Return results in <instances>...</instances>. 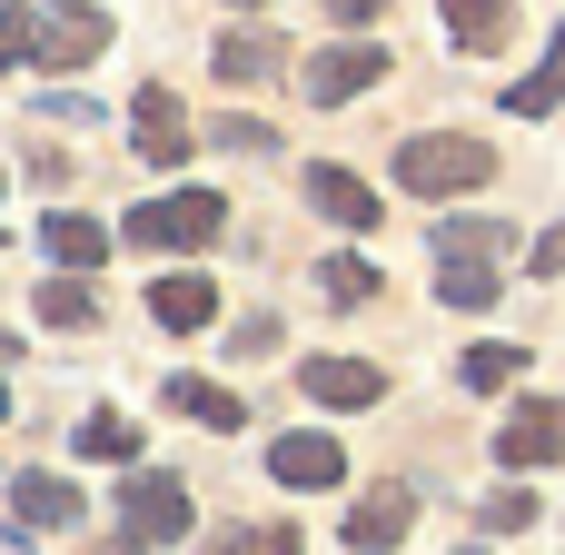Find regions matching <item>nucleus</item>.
I'll return each mask as SVG.
<instances>
[{
    "instance_id": "f257e3e1",
    "label": "nucleus",
    "mask_w": 565,
    "mask_h": 555,
    "mask_svg": "<svg viewBox=\"0 0 565 555\" xmlns=\"http://www.w3.org/2000/svg\"><path fill=\"white\" fill-rule=\"evenodd\" d=\"M487 179H497V149L477 129H417V139H397V189L407 199H467Z\"/></svg>"
},
{
    "instance_id": "7ed1b4c3",
    "label": "nucleus",
    "mask_w": 565,
    "mask_h": 555,
    "mask_svg": "<svg viewBox=\"0 0 565 555\" xmlns=\"http://www.w3.org/2000/svg\"><path fill=\"white\" fill-rule=\"evenodd\" d=\"M109 50V10L89 0H30V70H89Z\"/></svg>"
},
{
    "instance_id": "c85d7f7f",
    "label": "nucleus",
    "mask_w": 565,
    "mask_h": 555,
    "mask_svg": "<svg viewBox=\"0 0 565 555\" xmlns=\"http://www.w3.org/2000/svg\"><path fill=\"white\" fill-rule=\"evenodd\" d=\"M387 10H397V0H328V20H338V30H367V20H387Z\"/></svg>"
},
{
    "instance_id": "c756f323",
    "label": "nucleus",
    "mask_w": 565,
    "mask_h": 555,
    "mask_svg": "<svg viewBox=\"0 0 565 555\" xmlns=\"http://www.w3.org/2000/svg\"><path fill=\"white\" fill-rule=\"evenodd\" d=\"M526 258H536V278H565V228H546V238H536Z\"/></svg>"
},
{
    "instance_id": "423d86ee",
    "label": "nucleus",
    "mask_w": 565,
    "mask_h": 555,
    "mask_svg": "<svg viewBox=\"0 0 565 555\" xmlns=\"http://www.w3.org/2000/svg\"><path fill=\"white\" fill-rule=\"evenodd\" d=\"M387 79V50L377 40H338V50H318L308 70H298V89L318 99V109H338V99H358V89H377Z\"/></svg>"
},
{
    "instance_id": "39448f33",
    "label": "nucleus",
    "mask_w": 565,
    "mask_h": 555,
    "mask_svg": "<svg viewBox=\"0 0 565 555\" xmlns=\"http://www.w3.org/2000/svg\"><path fill=\"white\" fill-rule=\"evenodd\" d=\"M268 477L288 497H328V487H348V447L328 427H288V437H268Z\"/></svg>"
},
{
    "instance_id": "4468645a",
    "label": "nucleus",
    "mask_w": 565,
    "mask_h": 555,
    "mask_svg": "<svg viewBox=\"0 0 565 555\" xmlns=\"http://www.w3.org/2000/svg\"><path fill=\"white\" fill-rule=\"evenodd\" d=\"M159 407H169V417H199V427H218V437L248 427V397H238V387H209V377H169Z\"/></svg>"
},
{
    "instance_id": "b1692460",
    "label": "nucleus",
    "mask_w": 565,
    "mask_h": 555,
    "mask_svg": "<svg viewBox=\"0 0 565 555\" xmlns=\"http://www.w3.org/2000/svg\"><path fill=\"white\" fill-rule=\"evenodd\" d=\"M298 546H308V526H278V516H258V526L218 536V555H298Z\"/></svg>"
},
{
    "instance_id": "7c9ffc66",
    "label": "nucleus",
    "mask_w": 565,
    "mask_h": 555,
    "mask_svg": "<svg viewBox=\"0 0 565 555\" xmlns=\"http://www.w3.org/2000/svg\"><path fill=\"white\" fill-rule=\"evenodd\" d=\"M89 555H149V536H129V526H119L109 546H89Z\"/></svg>"
},
{
    "instance_id": "1a4fd4ad",
    "label": "nucleus",
    "mask_w": 565,
    "mask_h": 555,
    "mask_svg": "<svg viewBox=\"0 0 565 555\" xmlns=\"http://www.w3.org/2000/svg\"><path fill=\"white\" fill-rule=\"evenodd\" d=\"M129 139H139V159L179 169V159H189V109H179V99H169V89L149 79V89L129 99Z\"/></svg>"
},
{
    "instance_id": "20e7f679",
    "label": "nucleus",
    "mask_w": 565,
    "mask_h": 555,
    "mask_svg": "<svg viewBox=\"0 0 565 555\" xmlns=\"http://www.w3.org/2000/svg\"><path fill=\"white\" fill-rule=\"evenodd\" d=\"M497 467H507V477L565 467V397H516V407H507V427H497Z\"/></svg>"
},
{
    "instance_id": "f03ea898",
    "label": "nucleus",
    "mask_w": 565,
    "mask_h": 555,
    "mask_svg": "<svg viewBox=\"0 0 565 555\" xmlns=\"http://www.w3.org/2000/svg\"><path fill=\"white\" fill-rule=\"evenodd\" d=\"M218 228H228V199L218 189H169V199H149V209H129V248H218Z\"/></svg>"
},
{
    "instance_id": "a211bd4d",
    "label": "nucleus",
    "mask_w": 565,
    "mask_h": 555,
    "mask_svg": "<svg viewBox=\"0 0 565 555\" xmlns=\"http://www.w3.org/2000/svg\"><path fill=\"white\" fill-rule=\"evenodd\" d=\"M70 447H79V457H89V467H139V427H129V417H119V407H89V417H79V437H70Z\"/></svg>"
},
{
    "instance_id": "bb28decb",
    "label": "nucleus",
    "mask_w": 565,
    "mask_h": 555,
    "mask_svg": "<svg viewBox=\"0 0 565 555\" xmlns=\"http://www.w3.org/2000/svg\"><path fill=\"white\" fill-rule=\"evenodd\" d=\"M437 248H487V258H497V248H507V228H497V218H447V228H437Z\"/></svg>"
},
{
    "instance_id": "0eeeda50",
    "label": "nucleus",
    "mask_w": 565,
    "mask_h": 555,
    "mask_svg": "<svg viewBox=\"0 0 565 555\" xmlns=\"http://www.w3.org/2000/svg\"><path fill=\"white\" fill-rule=\"evenodd\" d=\"M119 516H129V536H149V546H179V536H189V487H179V477H139V467H129V487H119Z\"/></svg>"
},
{
    "instance_id": "393cba45",
    "label": "nucleus",
    "mask_w": 565,
    "mask_h": 555,
    "mask_svg": "<svg viewBox=\"0 0 565 555\" xmlns=\"http://www.w3.org/2000/svg\"><path fill=\"white\" fill-rule=\"evenodd\" d=\"M487 526H497V536H526V526H536V497H526V487H497V497H487Z\"/></svg>"
},
{
    "instance_id": "cd10ccee",
    "label": "nucleus",
    "mask_w": 565,
    "mask_h": 555,
    "mask_svg": "<svg viewBox=\"0 0 565 555\" xmlns=\"http://www.w3.org/2000/svg\"><path fill=\"white\" fill-rule=\"evenodd\" d=\"M218 149H248V159H268L278 139H268V119H238V109H228V119H218Z\"/></svg>"
},
{
    "instance_id": "aec40b11",
    "label": "nucleus",
    "mask_w": 565,
    "mask_h": 555,
    "mask_svg": "<svg viewBox=\"0 0 565 555\" xmlns=\"http://www.w3.org/2000/svg\"><path fill=\"white\" fill-rule=\"evenodd\" d=\"M507 109H516V119H546V109H565V30L546 40V70H526V79L507 89Z\"/></svg>"
},
{
    "instance_id": "412c9836",
    "label": "nucleus",
    "mask_w": 565,
    "mask_h": 555,
    "mask_svg": "<svg viewBox=\"0 0 565 555\" xmlns=\"http://www.w3.org/2000/svg\"><path fill=\"white\" fill-rule=\"evenodd\" d=\"M447 30H457V50H507L516 10L507 0H447Z\"/></svg>"
},
{
    "instance_id": "2f4dec72",
    "label": "nucleus",
    "mask_w": 565,
    "mask_h": 555,
    "mask_svg": "<svg viewBox=\"0 0 565 555\" xmlns=\"http://www.w3.org/2000/svg\"><path fill=\"white\" fill-rule=\"evenodd\" d=\"M0 417H10V387H0Z\"/></svg>"
},
{
    "instance_id": "f8f14e48",
    "label": "nucleus",
    "mask_w": 565,
    "mask_h": 555,
    "mask_svg": "<svg viewBox=\"0 0 565 555\" xmlns=\"http://www.w3.org/2000/svg\"><path fill=\"white\" fill-rule=\"evenodd\" d=\"M89 506H79V487L70 477H10V526L20 536H60V526H79Z\"/></svg>"
},
{
    "instance_id": "473e14b6",
    "label": "nucleus",
    "mask_w": 565,
    "mask_h": 555,
    "mask_svg": "<svg viewBox=\"0 0 565 555\" xmlns=\"http://www.w3.org/2000/svg\"><path fill=\"white\" fill-rule=\"evenodd\" d=\"M228 10H248V0H228Z\"/></svg>"
},
{
    "instance_id": "5701e85b",
    "label": "nucleus",
    "mask_w": 565,
    "mask_h": 555,
    "mask_svg": "<svg viewBox=\"0 0 565 555\" xmlns=\"http://www.w3.org/2000/svg\"><path fill=\"white\" fill-rule=\"evenodd\" d=\"M40 318H50V328H89V318H99V298L79 288V268H60V278L40 288Z\"/></svg>"
},
{
    "instance_id": "ddd939ff",
    "label": "nucleus",
    "mask_w": 565,
    "mask_h": 555,
    "mask_svg": "<svg viewBox=\"0 0 565 555\" xmlns=\"http://www.w3.org/2000/svg\"><path fill=\"white\" fill-rule=\"evenodd\" d=\"M407 526H417V497H407L397 477H387V487H367V497L348 506V546H358V555H387Z\"/></svg>"
},
{
    "instance_id": "dca6fc26",
    "label": "nucleus",
    "mask_w": 565,
    "mask_h": 555,
    "mask_svg": "<svg viewBox=\"0 0 565 555\" xmlns=\"http://www.w3.org/2000/svg\"><path fill=\"white\" fill-rule=\"evenodd\" d=\"M40 248H50L60 268H79V278H89V268L109 258V228H99V218H79V209H50V218H40Z\"/></svg>"
},
{
    "instance_id": "4be33fe9",
    "label": "nucleus",
    "mask_w": 565,
    "mask_h": 555,
    "mask_svg": "<svg viewBox=\"0 0 565 555\" xmlns=\"http://www.w3.org/2000/svg\"><path fill=\"white\" fill-rule=\"evenodd\" d=\"M318 298H328V308H367V298H377V268H367V258H318Z\"/></svg>"
},
{
    "instance_id": "f3484780",
    "label": "nucleus",
    "mask_w": 565,
    "mask_h": 555,
    "mask_svg": "<svg viewBox=\"0 0 565 555\" xmlns=\"http://www.w3.org/2000/svg\"><path fill=\"white\" fill-rule=\"evenodd\" d=\"M209 70H218L228 89H258V79H278V40H268V30H228V40L209 50Z\"/></svg>"
},
{
    "instance_id": "9b49d317",
    "label": "nucleus",
    "mask_w": 565,
    "mask_h": 555,
    "mask_svg": "<svg viewBox=\"0 0 565 555\" xmlns=\"http://www.w3.org/2000/svg\"><path fill=\"white\" fill-rule=\"evenodd\" d=\"M298 387H308V407H377L387 397V367H367V357H308Z\"/></svg>"
},
{
    "instance_id": "2eb2a0df",
    "label": "nucleus",
    "mask_w": 565,
    "mask_h": 555,
    "mask_svg": "<svg viewBox=\"0 0 565 555\" xmlns=\"http://www.w3.org/2000/svg\"><path fill=\"white\" fill-rule=\"evenodd\" d=\"M437 298L447 308H487V298H507V278H497L487 248H437Z\"/></svg>"
},
{
    "instance_id": "6e6552de",
    "label": "nucleus",
    "mask_w": 565,
    "mask_h": 555,
    "mask_svg": "<svg viewBox=\"0 0 565 555\" xmlns=\"http://www.w3.org/2000/svg\"><path fill=\"white\" fill-rule=\"evenodd\" d=\"M149 318H159L169 338H199V328L218 318V278H209V268H169V278H149Z\"/></svg>"
},
{
    "instance_id": "6ab92c4d",
    "label": "nucleus",
    "mask_w": 565,
    "mask_h": 555,
    "mask_svg": "<svg viewBox=\"0 0 565 555\" xmlns=\"http://www.w3.org/2000/svg\"><path fill=\"white\" fill-rule=\"evenodd\" d=\"M516 367H526V348H507V338H477V348L457 357V387H467V397H497V387H516Z\"/></svg>"
},
{
    "instance_id": "a878e982",
    "label": "nucleus",
    "mask_w": 565,
    "mask_h": 555,
    "mask_svg": "<svg viewBox=\"0 0 565 555\" xmlns=\"http://www.w3.org/2000/svg\"><path fill=\"white\" fill-rule=\"evenodd\" d=\"M0 70H30V0H0Z\"/></svg>"
},
{
    "instance_id": "9d476101",
    "label": "nucleus",
    "mask_w": 565,
    "mask_h": 555,
    "mask_svg": "<svg viewBox=\"0 0 565 555\" xmlns=\"http://www.w3.org/2000/svg\"><path fill=\"white\" fill-rule=\"evenodd\" d=\"M308 209H318L328 228H377V218H387V209H377V189H367L358 169H338V159H318V169H308Z\"/></svg>"
}]
</instances>
